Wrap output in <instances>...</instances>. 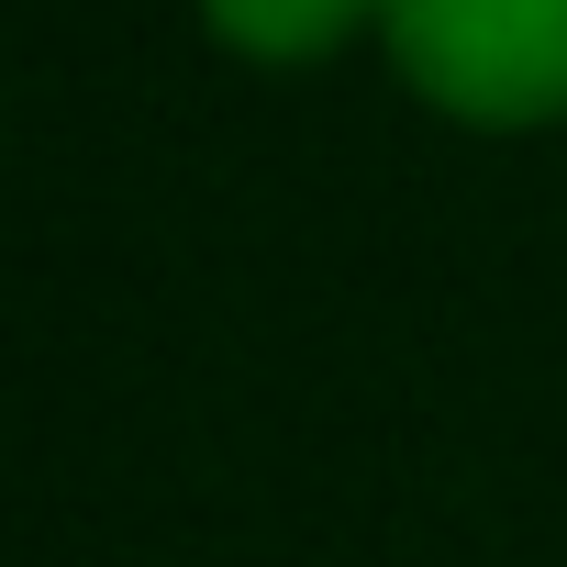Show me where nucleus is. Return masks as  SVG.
<instances>
[{
	"label": "nucleus",
	"instance_id": "obj_1",
	"mask_svg": "<svg viewBox=\"0 0 567 567\" xmlns=\"http://www.w3.org/2000/svg\"><path fill=\"white\" fill-rule=\"evenodd\" d=\"M390 56L423 101L467 123L567 112V0H379Z\"/></svg>",
	"mask_w": 567,
	"mask_h": 567
},
{
	"label": "nucleus",
	"instance_id": "obj_2",
	"mask_svg": "<svg viewBox=\"0 0 567 567\" xmlns=\"http://www.w3.org/2000/svg\"><path fill=\"white\" fill-rule=\"evenodd\" d=\"M212 12V34L223 45H245V56H267V68H301V56H323L368 0H200Z\"/></svg>",
	"mask_w": 567,
	"mask_h": 567
}]
</instances>
